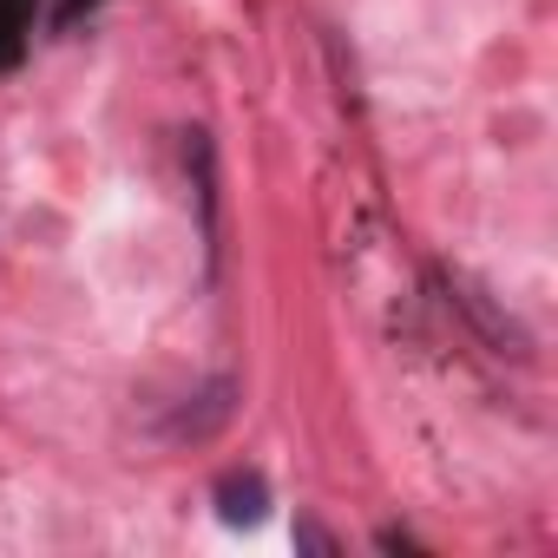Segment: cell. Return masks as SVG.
<instances>
[{
    "label": "cell",
    "mask_w": 558,
    "mask_h": 558,
    "mask_svg": "<svg viewBox=\"0 0 558 558\" xmlns=\"http://www.w3.org/2000/svg\"><path fill=\"white\" fill-rule=\"evenodd\" d=\"M263 512H269V480L256 466H236L217 480V519L223 525H256Z\"/></svg>",
    "instance_id": "obj_1"
},
{
    "label": "cell",
    "mask_w": 558,
    "mask_h": 558,
    "mask_svg": "<svg viewBox=\"0 0 558 558\" xmlns=\"http://www.w3.org/2000/svg\"><path fill=\"white\" fill-rule=\"evenodd\" d=\"M296 545H303V551H336V538H329L316 519H296Z\"/></svg>",
    "instance_id": "obj_2"
}]
</instances>
